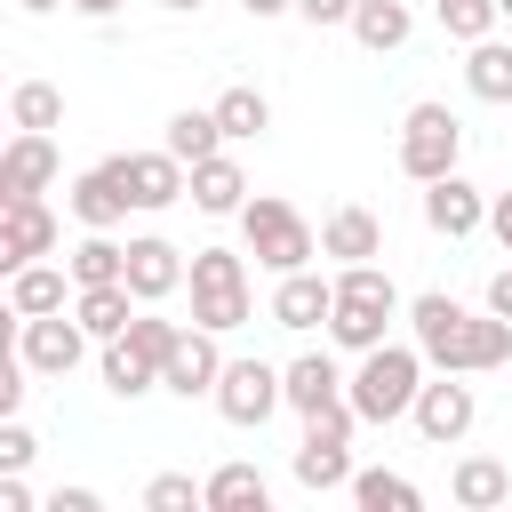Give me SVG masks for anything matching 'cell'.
<instances>
[{
	"label": "cell",
	"mask_w": 512,
	"mask_h": 512,
	"mask_svg": "<svg viewBox=\"0 0 512 512\" xmlns=\"http://www.w3.org/2000/svg\"><path fill=\"white\" fill-rule=\"evenodd\" d=\"M192 504H208V480H192V472L144 480V512H192Z\"/></svg>",
	"instance_id": "obj_36"
},
{
	"label": "cell",
	"mask_w": 512,
	"mask_h": 512,
	"mask_svg": "<svg viewBox=\"0 0 512 512\" xmlns=\"http://www.w3.org/2000/svg\"><path fill=\"white\" fill-rule=\"evenodd\" d=\"M192 208H200V216H240V208H248V168H240L232 152L192 160Z\"/></svg>",
	"instance_id": "obj_21"
},
{
	"label": "cell",
	"mask_w": 512,
	"mask_h": 512,
	"mask_svg": "<svg viewBox=\"0 0 512 512\" xmlns=\"http://www.w3.org/2000/svg\"><path fill=\"white\" fill-rule=\"evenodd\" d=\"M64 248V216L48 200H0V272L16 264H40Z\"/></svg>",
	"instance_id": "obj_12"
},
{
	"label": "cell",
	"mask_w": 512,
	"mask_h": 512,
	"mask_svg": "<svg viewBox=\"0 0 512 512\" xmlns=\"http://www.w3.org/2000/svg\"><path fill=\"white\" fill-rule=\"evenodd\" d=\"M432 8H440V32H448V40H464V48H472V40H488V32L504 24V8H496V0H432Z\"/></svg>",
	"instance_id": "obj_34"
},
{
	"label": "cell",
	"mask_w": 512,
	"mask_h": 512,
	"mask_svg": "<svg viewBox=\"0 0 512 512\" xmlns=\"http://www.w3.org/2000/svg\"><path fill=\"white\" fill-rule=\"evenodd\" d=\"M64 288H72V264H16L8 272V312L16 320H40V312H64Z\"/></svg>",
	"instance_id": "obj_22"
},
{
	"label": "cell",
	"mask_w": 512,
	"mask_h": 512,
	"mask_svg": "<svg viewBox=\"0 0 512 512\" xmlns=\"http://www.w3.org/2000/svg\"><path fill=\"white\" fill-rule=\"evenodd\" d=\"M56 136L48 128H16L8 136V152H0V200H40L48 184H56Z\"/></svg>",
	"instance_id": "obj_14"
},
{
	"label": "cell",
	"mask_w": 512,
	"mask_h": 512,
	"mask_svg": "<svg viewBox=\"0 0 512 512\" xmlns=\"http://www.w3.org/2000/svg\"><path fill=\"white\" fill-rule=\"evenodd\" d=\"M464 88L480 96V104H512V40H472L464 48Z\"/></svg>",
	"instance_id": "obj_26"
},
{
	"label": "cell",
	"mask_w": 512,
	"mask_h": 512,
	"mask_svg": "<svg viewBox=\"0 0 512 512\" xmlns=\"http://www.w3.org/2000/svg\"><path fill=\"white\" fill-rule=\"evenodd\" d=\"M8 120L56 136V128H64V88H56V80H16V88H8Z\"/></svg>",
	"instance_id": "obj_32"
},
{
	"label": "cell",
	"mask_w": 512,
	"mask_h": 512,
	"mask_svg": "<svg viewBox=\"0 0 512 512\" xmlns=\"http://www.w3.org/2000/svg\"><path fill=\"white\" fill-rule=\"evenodd\" d=\"M184 280H192V264H184L176 240H160V232H136L128 240V288H136V304H168Z\"/></svg>",
	"instance_id": "obj_16"
},
{
	"label": "cell",
	"mask_w": 512,
	"mask_h": 512,
	"mask_svg": "<svg viewBox=\"0 0 512 512\" xmlns=\"http://www.w3.org/2000/svg\"><path fill=\"white\" fill-rule=\"evenodd\" d=\"M160 144H168V152H176V160L192 168V160H208V152H224L232 136H224V120H216V104H208V112H176Z\"/></svg>",
	"instance_id": "obj_30"
},
{
	"label": "cell",
	"mask_w": 512,
	"mask_h": 512,
	"mask_svg": "<svg viewBox=\"0 0 512 512\" xmlns=\"http://www.w3.org/2000/svg\"><path fill=\"white\" fill-rule=\"evenodd\" d=\"M240 8H248L256 24H272V16H296V0H240Z\"/></svg>",
	"instance_id": "obj_43"
},
{
	"label": "cell",
	"mask_w": 512,
	"mask_h": 512,
	"mask_svg": "<svg viewBox=\"0 0 512 512\" xmlns=\"http://www.w3.org/2000/svg\"><path fill=\"white\" fill-rule=\"evenodd\" d=\"M16 8H32V16H48V8H64V0H16Z\"/></svg>",
	"instance_id": "obj_46"
},
{
	"label": "cell",
	"mask_w": 512,
	"mask_h": 512,
	"mask_svg": "<svg viewBox=\"0 0 512 512\" xmlns=\"http://www.w3.org/2000/svg\"><path fill=\"white\" fill-rule=\"evenodd\" d=\"M112 176L128 184V200L144 208V216H160V208H176V200H192V168L160 144V152H112Z\"/></svg>",
	"instance_id": "obj_11"
},
{
	"label": "cell",
	"mask_w": 512,
	"mask_h": 512,
	"mask_svg": "<svg viewBox=\"0 0 512 512\" xmlns=\"http://www.w3.org/2000/svg\"><path fill=\"white\" fill-rule=\"evenodd\" d=\"M424 224L440 232V240H464V232H480L488 224V192L456 168V176H432L424 184Z\"/></svg>",
	"instance_id": "obj_17"
},
{
	"label": "cell",
	"mask_w": 512,
	"mask_h": 512,
	"mask_svg": "<svg viewBox=\"0 0 512 512\" xmlns=\"http://www.w3.org/2000/svg\"><path fill=\"white\" fill-rule=\"evenodd\" d=\"M160 8H168V16H200L208 0H160Z\"/></svg>",
	"instance_id": "obj_45"
},
{
	"label": "cell",
	"mask_w": 512,
	"mask_h": 512,
	"mask_svg": "<svg viewBox=\"0 0 512 512\" xmlns=\"http://www.w3.org/2000/svg\"><path fill=\"white\" fill-rule=\"evenodd\" d=\"M0 512H32V488H24V472H0Z\"/></svg>",
	"instance_id": "obj_41"
},
{
	"label": "cell",
	"mask_w": 512,
	"mask_h": 512,
	"mask_svg": "<svg viewBox=\"0 0 512 512\" xmlns=\"http://www.w3.org/2000/svg\"><path fill=\"white\" fill-rule=\"evenodd\" d=\"M424 376H432V360H424V344L408 336V344H368L360 352V368H352V384H344V400L360 408V424H400L408 408H416V392H424Z\"/></svg>",
	"instance_id": "obj_2"
},
{
	"label": "cell",
	"mask_w": 512,
	"mask_h": 512,
	"mask_svg": "<svg viewBox=\"0 0 512 512\" xmlns=\"http://www.w3.org/2000/svg\"><path fill=\"white\" fill-rule=\"evenodd\" d=\"M344 32H352L368 56H392V48H408V32H416V8H408V0H360Z\"/></svg>",
	"instance_id": "obj_25"
},
{
	"label": "cell",
	"mask_w": 512,
	"mask_h": 512,
	"mask_svg": "<svg viewBox=\"0 0 512 512\" xmlns=\"http://www.w3.org/2000/svg\"><path fill=\"white\" fill-rule=\"evenodd\" d=\"M352 432H360V408L352 400H328L320 416H304V440H296V480L312 488V496H328V488H352Z\"/></svg>",
	"instance_id": "obj_6"
},
{
	"label": "cell",
	"mask_w": 512,
	"mask_h": 512,
	"mask_svg": "<svg viewBox=\"0 0 512 512\" xmlns=\"http://www.w3.org/2000/svg\"><path fill=\"white\" fill-rule=\"evenodd\" d=\"M272 504V480L256 464H216L208 472V512H264Z\"/></svg>",
	"instance_id": "obj_28"
},
{
	"label": "cell",
	"mask_w": 512,
	"mask_h": 512,
	"mask_svg": "<svg viewBox=\"0 0 512 512\" xmlns=\"http://www.w3.org/2000/svg\"><path fill=\"white\" fill-rule=\"evenodd\" d=\"M408 424H416L432 448H456V440L480 424V392H472L464 376L432 368V376H424V392H416V408H408Z\"/></svg>",
	"instance_id": "obj_10"
},
{
	"label": "cell",
	"mask_w": 512,
	"mask_h": 512,
	"mask_svg": "<svg viewBox=\"0 0 512 512\" xmlns=\"http://www.w3.org/2000/svg\"><path fill=\"white\" fill-rule=\"evenodd\" d=\"M496 8H504V24H512V0H496Z\"/></svg>",
	"instance_id": "obj_47"
},
{
	"label": "cell",
	"mask_w": 512,
	"mask_h": 512,
	"mask_svg": "<svg viewBox=\"0 0 512 512\" xmlns=\"http://www.w3.org/2000/svg\"><path fill=\"white\" fill-rule=\"evenodd\" d=\"M72 312H80V328H88L96 344H112V336H128V320H136V288H128V280L72 288Z\"/></svg>",
	"instance_id": "obj_23"
},
{
	"label": "cell",
	"mask_w": 512,
	"mask_h": 512,
	"mask_svg": "<svg viewBox=\"0 0 512 512\" xmlns=\"http://www.w3.org/2000/svg\"><path fill=\"white\" fill-rule=\"evenodd\" d=\"M320 256H336V264H376V256H384V224H376V208H360V200L328 208V224H320Z\"/></svg>",
	"instance_id": "obj_19"
},
{
	"label": "cell",
	"mask_w": 512,
	"mask_h": 512,
	"mask_svg": "<svg viewBox=\"0 0 512 512\" xmlns=\"http://www.w3.org/2000/svg\"><path fill=\"white\" fill-rule=\"evenodd\" d=\"M408 336H416L424 360L448 368V376H488V368L512 360V320H504V312H472V304H456L448 288L408 296Z\"/></svg>",
	"instance_id": "obj_1"
},
{
	"label": "cell",
	"mask_w": 512,
	"mask_h": 512,
	"mask_svg": "<svg viewBox=\"0 0 512 512\" xmlns=\"http://www.w3.org/2000/svg\"><path fill=\"white\" fill-rule=\"evenodd\" d=\"M192 320L200 328H216V336H232V328H248V312H256V288H248V256L240 248H192Z\"/></svg>",
	"instance_id": "obj_5"
},
{
	"label": "cell",
	"mask_w": 512,
	"mask_h": 512,
	"mask_svg": "<svg viewBox=\"0 0 512 512\" xmlns=\"http://www.w3.org/2000/svg\"><path fill=\"white\" fill-rule=\"evenodd\" d=\"M32 456H40V440H32V432H24L16 416H8V424H0V472H24Z\"/></svg>",
	"instance_id": "obj_37"
},
{
	"label": "cell",
	"mask_w": 512,
	"mask_h": 512,
	"mask_svg": "<svg viewBox=\"0 0 512 512\" xmlns=\"http://www.w3.org/2000/svg\"><path fill=\"white\" fill-rule=\"evenodd\" d=\"M216 416L224 424H240V432H256L272 408H288V384H280V368L272 360H224V376H216Z\"/></svg>",
	"instance_id": "obj_8"
},
{
	"label": "cell",
	"mask_w": 512,
	"mask_h": 512,
	"mask_svg": "<svg viewBox=\"0 0 512 512\" xmlns=\"http://www.w3.org/2000/svg\"><path fill=\"white\" fill-rule=\"evenodd\" d=\"M448 496H456L464 512H496V504H512V464H496V456H456Z\"/></svg>",
	"instance_id": "obj_24"
},
{
	"label": "cell",
	"mask_w": 512,
	"mask_h": 512,
	"mask_svg": "<svg viewBox=\"0 0 512 512\" xmlns=\"http://www.w3.org/2000/svg\"><path fill=\"white\" fill-rule=\"evenodd\" d=\"M488 312H504V320H512V264H496V272H488Z\"/></svg>",
	"instance_id": "obj_42"
},
{
	"label": "cell",
	"mask_w": 512,
	"mask_h": 512,
	"mask_svg": "<svg viewBox=\"0 0 512 512\" xmlns=\"http://www.w3.org/2000/svg\"><path fill=\"white\" fill-rule=\"evenodd\" d=\"M464 168V120L448 112V104H408L400 112V176H416V184H432V176H456Z\"/></svg>",
	"instance_id": "obj_7"
},
{
	"label": "cell",
	"mask_w": 512,
	"mask_h": 512,
	"mask_svg": "<svg viewBox=\"0 0 512 512\" xmlns=\"http://www.w3.org/2000/svg\"><path fill=\"white\" fill-rule=\"evenodd\" d=\"M488 232H496L504 256H512V192H488Z\"/></svg>",
	"instance_id": "obj_40"
},
{
	"label": "cell",
	"mask_w": 512,
	"mask_h": 512,
	"mask_svg": "<svg viewBox=\"0 0 512 512\" xmlns=\"http://www.w3.org/2000/svg\"><path fill=\"white\" fill-rule=\"evenodd\" d=\"M64 208H72L80 232H120L136 200H128V184L112 176V160H96V168H80V176L64 184Z\"/></svg>",
	"instance_id": "obj_15"
},
{
	"label": "cell",
	"mask_w": 512,
	"mask_h": 512,
	"mask_svg": "<svg viewBox=\"0 0 512 512\" xmlns=\"http://www.w3.org/2000/svg\"><path fill=\"white\" fill-rule=\"evenodd\" d=\"M400 312H408V304H400V288H392V272H384V264H336L328 344L368 352V344H384V336H392V320H400Z\"/></svg>",
	"instance_id": "obj_3"
},
{
	"label": "cell",
	"mask_w": 512,
	"mask_h": 512,
	"mask_svg": "<svg viewBox=\"0 0 512 512\" xmlns=\"http://www.w3.org/2000/svg\"><path fill=\"white\" fill-rule=\"evenodd\" d=\"M352 8H360V0H296V16H304V24H320V32L352 24Z\"/></svg>",
	"instance_id": "obj_38"
},
{
	"label": "cell",
	"mask_w": 512,
	"mask_h": 512,
	"mask_svg": "<svg viewBox=\"0 0 512 512\" xmlns=\"http://www.w3.org/2000/svg\"><path fill=\"white\" fill-rule=\"evenodd\" d=\"M216 376H224V336L200 328V320H184V336H176V352H168V368H160V392L200 400V392H216Z\"/></svg>",
	"instance_id": "obj_13"
},
{
	"label": "cell",
	"mask_w": 512,
	"mask_h": 512,
	"mask_svg": "<svg viewBox=\"0 0 512 512\" xmlns=\"http://www.w3.org/2000/svg\"><path fill=\"white\" fill-rule=\"evenodd\" d=\"M176 336H184V320H160L152 304H136V320H128V344L152 360V368H168V352H176Z\"/></svg>",
	"instance_id": "obj_35"
},
{
	"label": "cell",
	"mask_w": 512,
	"mask_h": 512,
	"mask_svg": "<svg viewBox=\"0 0 512 512\" xmlns=\"http://www.w3.org/2000/svg\"><path fill=\"white\" fill-rule=\"evenodd\" d=\"M72 8H80L88 24H104V16H120V0H72Z\"/></svg>",
	"instance_id": "obj_44"
},
{
	"label": "cell",
	"mask_w": 512,
	"mask_h": 512,
	"mask_svg": "<svg viewBox=\"0 0 512 512\" xmlns=\"http://www.w3.org/2000/svg\"><path fill=\"white\" fill-rule=\"evenodd\" d=\"M64 264H72V288H104V280H128V248H120L112 232H88V240H80Z\"/></svg>",
	"instance_id": "obj_31"
},
{
	"label": "cell",
	"mask_w": 512,
	"mask_h": 512,
	"mask_svg": "<svg viewBox=\"0 0 512 512\" xmlns=\"http://www.w3.org/2000/svg\"><path fill=\"white\" fill-rule=\"evenodd\" d=\"M16 320V312H8ZM88 328H80V312L64 320V312H40V320H16V360L32 368V376H72L80 360H88Z\"/></svg>",
	"instance_id": "obj_9"
},
{
	"label": "cell",
	"mask_w": 512,
	"mask_h": 512,
	"mask_svg": "<svg viewBox=\"0 0 512 512\" xmlns=\"http://www.w3.org/2000/svg\"><path fill=\"white\" fill-rule=\"evenodd\" d=\"M216 120H224V136H232V144H248V136H264V128H272V96L240 80V88H224V96H216Z\"/></svg>",
	"instance_id": "obj_33"
},
{
	"label": "cell",
	"mask_w": 512,
	"mask_h": 512,
	"mask_svg": "<svg viewBox=\"0 0 512 512\" xmlns=\"http://www.w3.org/2000/svg\"><path fill=\"white\" fill-rule=\"evenodd\" d=\"M48 512H104V496H96V488H56Z\"/></svg>",
	"instance_id": "obj_39"
},
{
	"label": "cell",
	"mask_w": 512,
	"mask_h": 512,
	"mask_svg": "<svg viewBox=\"0 0 512 512\" xmlns=\"http://www.w3.org/2000/svg\"><path fill=\"white\" fill-rule=\"evenodd\" d=\"M240 240H248V256L280 280V272H304L312 256H320V232L304 224V208H288L280 192H256L248 208H240Z\"/></svg>",
	"instance_id": "obj_4"
},
{
	"label": "cell",
	"mask_w": 512,
	"mask_h": 512,
	"mask_svg": "<svg viewBox=\"0 0 512 512\" xmlns=\"http://www.w3.org/2000/svg\"><path fill=\"white\" fill-rule=\"evenodd\" d=\"M352 504H360V512H416V504H424V488H416L408 472L368 464V472H352Z\"/></svg>",
	"instance_id": "obj_29"
},
{
	"label": "cell",
	"mask_w": 512,
	"mask_h": 512,
	"mask_svg": "<svg viewBox=\"0 0 512 512\" xmlns=\"http://www.w3.org/2000/svg\"><path fill=\"white\" fill-rule=\"evenodd\" d=\"M96 368H104V392H112V400H144V392H160V368H152L128 336H112Z\"/></svg>",
	"instance_id": "obj_27"
},
{
	"label": "cell",
	"mask_w": 512,
	"mask_h": 512,
	"mask_svg": "<svg viewBox=\"0 0 512 512\" xmlns=\"http://www.w3.org/2000/svg\"><path fill=\"white\" fill-rule=\"evenodd\" d=\"M328 312H336V280H320L312 264L304 272H280V288H272V328H328Z\"/></svg>",
	"instance_id": "obj_18"
},
{
	"label": "cell",
	"mask_w": 512,
	"mask_h": 512,
	"mask_svg": "<svg viewBox=\"0 0 512 512\" xmlns=\"http://www.w3.org/2000/svg\"><path fill=\"white\" fill-rule=\"evenodd\" d=\"M280 384H288V408H296V416H320L328 400H344L352 376L336 368V352H296V360L280 368Z\"/></svg>",
	"instance_id": "obj_20"
}]
</instances>
